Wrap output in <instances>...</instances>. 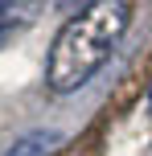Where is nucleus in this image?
<instances>
[{
  "label": "nucleus",
  "instance_id": "obj_1",
  "mask_svg": "<svg viewBox=\"0 0 152 156\" xmlns=\"http://www.w3.org/2000/svg\"><path fill=\"white\" fill-rule=\"evenodd\" d=\"M132 8L128 0H95L87 4L78 16L58 29L54 49H49L45 62V82L49 90L70 94L78 86H87L90 78L103 70V62L111 58V49L119 45V37L128 33Z\"/></svg>",
  "mask_w": 152,
  "mask_h": 156
},
{
  "label": "nucleus",
  "instance_id": "obj_2",
  "mask_svg": "<svg viewBox=\"0 0 152 156\" xmlns=\"http://www.w3.org/2000/svg\"><path fill=\"white\" fill-rule=\"evenodd\" d=\"M41 4L45 0H0V41L21 33L25 25H33L37 12H41Z\"/></svg>",
  "mask_w": 152,
  "mask_h": 156
},
{
  "label": "nucleus",
  "instance_id": "obj_3",
  "mask_svg": "<svg viewBox=\"0 0 152 156\" xmlns=\"http://www.w3.org/2000/svg\"><path fill=\"white\" fill-rule=\"evenodd\" d=\"M58 144H62L58 132H29V136H21L4 156H54Z\"/></svg>",
  "mask_w": 152,
  "mask_h": 156
},
{
  "label": "nucleus",
  "instance_id": "obj_4",
  "mask_svg": "<svg viewBox=\"0 0 152 156\" xmlns=\"http://www.w3.org/2000/svg\"><path fill=\"white\" fill-rule=\"evenodd\" d=\"M148 107H152V86H148Z\"/></svg>",
  "mask_w": 152,
  "mask_h": 156
}]
</instances>
